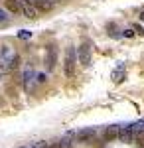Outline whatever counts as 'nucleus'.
<instances>
[{
	"label": "nucleus",
	"mask_w": 144,
	"mask_h": 148,
	"mask_svg": "<svg viewBox=\"0 0 144 148\" xmlns=\"http://www.w3.org/2000/svg\"><path fill=\"white\" fill-rule=\"evenodd\" d=\"M56 61H57V49L53 46H49L47 47V56H45V67H47V71H51L56 67Z\"/></svg>",
	"instance_id": "5"
},
{
	"label": "nucleus",
	"mask_w": 144,
	"mask_h": 148,
	"mask_svg": "<svg viewBox=\"0 0 144 148\" xmlns=\"http://www.w3.org/2000/svg\"><path fill=\"white\" fill-rule=\"evenodd\" d=\"M34 2V6L38 8V12L42 10V12H45V10H51L53 8V2L51 0H32Z\"/></svg>",
	"instance_id": "8"
},
{
	"label": "nucleus",
	"mask_w": 144,
	"mask_h": 148,
	"mask_svg": "<svg viewBox=\"0 0 144 148\" xmlns=\"http://www.w3.org/2000/svg\"><path fill=\"white\" fill-rule=\"evenodd\" d=\"M18 61H20V57H18V56H14V57L10 59V67H18Z\"/></svg>",
	"instance_id": "13"
},
{
	"label": "nucleus",
	"mask_w": 144,
	"mask_h": 148,
	"mask_svg": "<svg viewBox=\"0 0 144 148\" xmlns=\"http://www.w3.org/2000/svg\"><path fill=\"white\" fill-rule=\"evenodd\" d=\"M20 6H22V14L26 18H38V8L34 6L32 0H20Z\"/></svg>",
	"instance_id": "3"
},
{
	"label": "nucleus",
	"mask_w": 144,
	"mask_h": 148,
	"mask_svg": "<svg viewBox=\"0 0 144 148\" xmlns=\"http://www.w3.org/2000/svg\"><path fill=\"white\" fill-rule=\"evenodd\" d=\"M112 79H115V83H121V81L124 79V65H121V67L112 73Z\"/></svg>",
	"instance_id": "10"
},
{
	"label": "nucleus",
	"mask_w": 144,
	"mask_h": 148,
	"mask_svg": "<svg viewBox=\"0 0 144 148\" xmlns=\"http://www.w3.org/2000/svg\"><path fill=\"white\" fill-rule=\"evenodd\" d=\"M77 57H79V63L81 65H91V44L89 42H83L81 46L77 47Z\"/></svg>",
	"instance_id": "2"
},
{
	"label": "nucleus",
	"mask_w": 144,
	"mask_h": 148,
	"mask_svg": "<svg viewBox=\"0 0 144 148\" xmlns=\"http://www.w3.org/2000/svg\"><path fill=\"white\" fill-rule=\"evenodd\" d=\"M124 36H126V38H132L134 32H132V30H124Z\"/></svg>",
	"instance_id": "14"
},
{
	"label": "nucleus",
	"mask_w": 144,
	"mask_h": 148,
	"mask_svg": "<svg viewBox=\"0 0 144 148\" xmlns=\"http://www.w3.org/2000/svg\"><path fill=\"white\" fill-rule=\"evenodd\" d=\"M57 148H71V140H69V138H61V140L57 142Z\"/></svg>",
	"instance_id": "11"
},
{
	"label": "nucleus",
	"mask_w": 144,
	"mask_h": 148,
	"mask_svg": "<svg viewBox=\"0 0 144 148\" xmlns=\"http://www.w3.org/2000/svg\"><path fill=\"white\" fill-rule=\"evenodd\" d=\"M45 81V75H42V73H40V75H38V83H44Z\"/></svg>",
	"instance_id": "15"
},
{
	"label": "nucleus",
	"mask_w": 144,
	"mask_h": 148,
	"mask_svg": "<svg viewBox=\"0 0 144 148\" xmlns=\"http://www.w3.org/2000/svg\"><path fill=\"white\" fill-rule=\"evenodd\" d=\"M119 130H121V126H117V125L107 126V128H105V140H115V138H119Z\"/></svg>",
	"instance_id": "7"
},
{
	"label": "nucleus",
	"mask_w": 144,
	"mask_h": 148,
	"mask_svg": "<svg viewBox=\"0 0 144 148\" xmlns=\"http://www.w3.org/2000/svg\"><path fill=\"white\" fill-rule=\"evenodd\" d=\"M4 4H6V10H8V12H12V14H18V12H22L20 0H6Z\"/></svg>",
	"instance_id": "9"
},
{
	"label": "nucleus",
	"mask_w": 144,
	"mask_h": 148,
	"mask_svg": "<svg viewBox=\"0 0 144 148\" xmlns=\"http://www.w3.org/2000/svg\"><path fill=\"white\" fill-rule=\"evenodd\" d=\"M140 20H144V12H142V14H140Z\"/></svg>",
	"instance_id": "17"
},
{
	"label": "nucleus",
	"mask_w": 144,
	"mask_h": 148,
	"mask_svg": "<svg viewBox=\"0 0 144 148\" xmlns=\"http://www.w3.org/2000/svg\"><path fill=\"white\" fill-rule=\"evenodd\" d=\"M77 53H75V47H67L65 49V75L67 77H73L75 75V65H77Z\"/></svg>",
	"instance_id": "1"
},
{
	"label": "nucleus",
	"mask_w": 144,
	"mask_h": 148,
	"mask_svg": "<svg viewBox=\"0 0 144 148\" xmlns=\"http://www.w3.org/2000/svg\"><path fill=\"white\" fill-rule=\"evenodd\" d=\"M134 128L132 125H128V126H121V130H119V140L121 142H132L134 140Z\"/></svg>",
	"instance_id": "4"
},
{
	"label": "nucleus",
	"mask_w": 144,
	"mask_h": 148,
	"mask_svg": "<svg viewBox=\"0 0 144 148\" xmlns=\"http://www.w3.org/2000/svg\"><path fill=\"white\" fill-rule=\"evenodd\" d=\"M18 38H20V40H28V38H32V32H28V30H20V32H18Z\"/></svg>",
	"instance_id": "12"
},
{
	"label": "nucleus",
	"mask_w": 144,
	"mask_h": 148,
	"mask_svg": "<svg viewBox=\"0 0 144 148\" xmlns=\"http://www.w3.org/2000/svg\"><path fill=\"white\" fill-rule=\"evenodd\" d=\"M45 148H57V144H49V146H45Z\"/></svg>",
	"instance_id": "16"
},
{
	"label": "nucleus",
	"mask_w": 144,
	"mask_h": 148,
	"mask_svg": "<svg viewBox=\"0 0 144 148\" xmlns=\"http://www.w3.org/2000/svg\"><path fill=\"white\" fill-rule=\"evenodd\" d=\"M95 134H97V130H95V128H83V130L75 132V136H77L79 142H89V140H93V138H95Z\"/></svg>",
	"instance_id": "6"
}]
</instances>
